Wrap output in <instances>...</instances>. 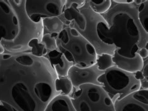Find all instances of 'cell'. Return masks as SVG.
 I'll use <instances>...</instances> for the list:
<instances>
[{"label":"cell","instance_id":"obj_1","mask_svg":"<svg viewBox=\"0 0 148 111\" xmlns=\"http://www.w3.org/2000/svg\"><path fill=\"white\" fill-rule=\"evenodd\" d=\"M49 60L31 52L0 54V102L18 111H45L60 94Z\"/></svg>","mask_w":148,"mask_h":111},{"label":"cell","instance_id":"obj_2","mask_svg":"<svg viewBox=\"0 0 148 111\" xmlns=\"http://www.w3.org/2000/svg\"><path fill=\"white\" fill-rule=\"evenodd\" d=\"M101 15L97 33L103 43L115 47L114 64L132 73L141 71L144 60L138 52L147 48L148 33L138 20L135 0H111L110 10Z\"/></svg>","mask_w":148,"mask_h":111},{"label":"cell","instance_id":"obj_3","mask_svg":"<svg viewBox=\"0 0 148 111\" xmlns=\"http://www.w3.org/2000/svg\"><path fill=\"white\" fill-rule=\"evenodd\" d=\"M42 21L30 20L25 0H0V46L5 52H31L36 43H41Z\"/></svg>","mask_w":148,"mask_h":111},{"label":"cell","instance_id":"obj_4","mask_svg":"<svg viewBox=\"0 0 148 111\" xmlns=\"http://www.w3.org/2000/svg\"><path fill=\"white\" fill-rule=\"evenodd\" d=\"M102 15L95 13L88 0H66L63 13L60 16L65 25H70L87 39L96 49L98 56H113L114 46L104 44L97 33V26Z\"/></svg>","mask_w":148,"mask_h":111},{"label":"cell","instance_id":"obj_5","mask_svg":"<svg viewBox=\"0 0 148 111\" xmlns=\"http://www.w3.org/2000/svg\"><path fill=\"white\" fill-rule=\"evenodd\" d=\"M56 39L58 50L74 66L87 67L96 64L95 48L72 26L66 25Z\"/></svg>","mask_w":148,"mask_h":111},{"label":"cell","instance_id":"obj_6","mask_svg":"<svg viewBox=\"0 0 148 111\" xmlns=\"http://www.w3.org/2000/svg\"><path fill=\"white\" fill-rule=\"evenodd\" d=\"M98 81L114 103L141 89V81L136 73L116 66L105 71L98 78Z\"/></svg>","mask_w":148,"mask_h":111},{"label":"cell","instance_id":"obj_7","mask_svg":"<svg viewBox=\"0 0 148 111\" xmlns=\"http://www.w3.org/2000/svg\"><path fill=\"white\" fill-rule=\"evenodd\" d=\"M76 111H115L114 104L102 87L84 84L69 95Z\"/></svg>","mask_w":148,"mask_h":111},{"label":"cell","instance_id":"obj_8","mask_svg":"<svg viewBox=\"0 0 148 111\" xmlns=\"http://www.w3.org/2000/svg\"><path fill=\"white\" fill-rule=\"evenodd\" d=\"M65 3L64 0H26L25 10L30 20L38 23L42 19L60 17L63 13Z\"/></svg>","mask_w":148,"mask_h":111},{"label":"cell","instance_id":"obj_9","mask_svg":"<svg viewBox=\"0 0 148 111\" xmlns=\"http://www.w3.org/2000/svg\"><path fill=\"white\" fill-rule=\"evenodd\" d=\"M104 72V71L100 70L96 64L87 67H79L73 65L68 71V78L74 89L84 84L101 86L98 78Z\"/></svg>","mask_w":148,"mask_h":111},{"label":"cell","instance_id":"obj_10","mask_svg":"<svg viewBox=\"0 0 148 111\" xmlns=\"http://www.w3.org/2000/svg\"><path fill=\"white\" fill-rule=\"evenodd\" d=\"M114 104L115 111H148V89H141Z\"/></svg>","mask_w":148,"mask_h":111},{"label":"cell","instance_id":"obj_11","mask_svg":"<svg viewBox=\"0 0 148 111\" xmlns=\"http://www.w3.org/2000/svg\"><path fill=\"white\" fill-rule=\"evenodd\" d=\"M45 57L49 60L58 78L68 77V71L73 64L66 59L63 54L57 49L48 52Z\"/></svg>","mask_w":148,"mask_h":111},{"label":"cell","instance_id":"obj_12","mask_svg":"<svg viewBox=\"0 0 148 111\" xmlns=\"http://www.w3.org/2000/svg\"><path fill=\"white\" fill-rule=\"evenodd\" d=\"M45 111H76L69 95L59 94L53 99Z\"/></svg>","mask_w":148,"mask_h":111},{"label":"cell","instance_id":"obj_13","mask_svg":"<svg viewBox=\"0 0 148 111\" xmlns=\"http://www.w3.org/2000/svg\"><path fill=\"white\" fill-rule=\"evenodd\" d=\"M41 21L43 33H49L54 38L57 37L66 26L60 17L42 19Z\"/></svg>","mask_w":148,"mask_h":111},{"label":"cell","instance_id":"obj_14","mask_svg":"<svg viewBox=\"0 0 148 111\" xmlns=\"http://www.w3.org/2000/svg\"><path fill=\"white\" fill-rule=\"evenodd\" d=\"M137 5L138 17L140 24L148 33V1H137L135 0Z\"/></svg>","mask_w":148,"mask_h":111},{"label":"cell","instance_id":"obj_15","mask_svg":"<svg viewBox=\"0 0 148 111\" xmlns=\"http://www.w3.org/2000/svg\"><path fill=\"white\" fill-rule=\"evenodd\" d=\"M88 2L91 8L99 14L106 13L111 6V0H88Z\"/></svg>","mask_w":148,"mask_h":111},{"label":"cell","instance_id":"obj_16","mask_svg":"<svg viewBox=\"0 0 148 111\" xmlns=\"http://www.w3.org/2000/svg\"><path fill=\"white\" fill-rule=\"evenodd\" d=\"M56 89L60 94L69 95L73 91V87L68 77L58 78L56 81Z\"/></svg>","mask_w":148,"mask_h":111},{"label":"cell","instance_id":"obj_17","mask_svg":"<svg viewBox=\"0 0 148 111\" xmlns=\"http://www.w3.org/2000/svg\"><path fill=\"white\" fill-rule=\"evenodd\" d=\"M96 64L100 70L103 71L116 66L112 61V56L107 54H103L98 56Z\"/></svg>","mask_w":148,"mask_h":111},{"label":"cell","instance_id":"obj_18","mask_svg":"<svg viewBox=\"0 0 148 111\" xmlns=\"http://www.w3.org/2000/svg\"><path fill=\"white\" fill-rule=\"evenodd\" d=\"M41 43L44 45L48 52L57 50V43L56 38L49 33H43L41 38Z\"/></svg>","mask_w":148,"mask_h":111},{"label":"cell","instance_id":"obj_19","mask_svg":"<svg viewBox=\"0 0 148 111\" xmlns=\"http://www.w3.org/2000/svg\"><path fill=\"white\" fill-rule=\"evenodd\" d=\"M31 52L34 56H45L47 54V50H46L44 45L41 43H36L34 44L31 50Z\"/></svg>","mask_w":148,"mask_h":111},{"label":"cell","instance_id":"obj_20","mask_svg":"<svg viewBox=\"0 0 148 111\" xmlns=\"http://www.w3.org/2000/svg\"><path fill=\"white\" fill-rule=\"evenodd\" d=\"M138 54L141 58L144 60L147 59L148 57V49L147 48H144L141 49H140L139 51L138 52Z\"/></svg>","mask_w":148,"mask_h":111},{"label":"cell","instance_id":"obj_21","mask_svg":"<svg viewBox=\"0 0 148 111\" xmlns=\"http://www.w3.org/2000/svg\"><path fill=\"white\" fill-rule=\"evenodd\" d=\"M3 52H5V50L1 46H0V54H2Z\"/></svg>","mask_w":148,"mask_h":111}]
</instances>
